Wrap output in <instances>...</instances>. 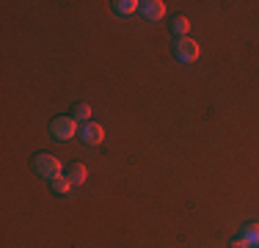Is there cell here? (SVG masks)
<instances>
[{"label": "cell", "mask_w": 259, "mask_h": 248, "mask_svg": "<svg viewBox=\"0 0 259 248\" xmlns=\"http://www.w3.org/2000/svg\"><path fill=\"white\" fill-rule=\"evenodd\" d=\"M80 138H83V144H89V146H100L105 141V130L94 121H85L83 127H80Z\"/></svg>", "instance_id": "cell-3"}, {"label": "cell", "mask_w": 259, "mask_h": 248, "mask_svg": "<svg viewBox=\"0 0 259 248\" xmlns=\"http://www.w3.org/2000/svg\"><path fill=\"white\" fill-rule=\"evenodd\" d=\"M72 190V182H69V177H58V179H53V193H58V196H66Z\"/></svg>", "instance_id": "cell-11"}, {"label": "cell", "mask_w": 259, "mask_h": 248, "mask_svg": "<svg viewBox=\"0 0 259 248\" xmlns=\"http://www.w3.org/2000/svg\"><path fill=\"white\" fill-rule=\"evenodd\" d=\"M188 30H190L188 17H174V20H171V33H174V36H180V39H188Z\"/></svg>", "instance_id": "cell-8"}, {"label": "cell", "mask_w": 259, "mask_h": 248, "mask_svg": "<svg viewBox=\"0 0 259 248\" xmlns=\"http://www.w3.org/2000/svg\"><path fill=\"white\" fill-rule=\"evenodd\" d=\"M199 45H196L193 39H180L177 42V58L182 61V64H193L196 58H199Z\"/></svg>", "instance_id": "cell-4"}, {"label": "cell", "mask_w": 259, "mask_h": 248, "mask_svg": "<svg viewBox=\"0 0 259 248\" xmlns=\"http://www.w3.org/2000/svg\"><path fill=\"white\" fill-rule=\"evenodd\" d=\"M50 130H53L55 141H69L77 135V121L72 116H58V119H53Z\"/></svg>", "instance_id": "cell-2"}, {"label": "cell", "mask_w": 259, "mask_h": 248, "mask_svg": "<svg viewBox=\"0 0 259 248\" xmlns=\"http://www.w3.org/2000/svg\"><path fill=\"white\" fill-rule=\"evenodd\" d=\"M141 14H144L146 20H163L165 17V3L163 0H146V3H141Z\"/></svg>", "instance_id": "cell-5"}, {"label": "cell", "mask_w": 259, "mask_h": 248, "mask_svg": "<svg viewBox=\"0 0 259 248\" xmlns=\"http://www.w3.org/2000/svg\"><path fill=\"white\" fill-rule=\"evenodd\" d=\"M232 248H248V243H245L243 237H234V240H232Z\"/></svg>", "instance_id": "cell-12"}, {"label": "cell", "mask_w": 259, "mask_h": 248, "mask_svg": "<svg viewBox=\"0 0 259 248\" xmlns=\"http://www.w3.org/2000/svg\"><path fill=\"white\" fill-rule=\"evenodd\" d=\"M72 119L75 121H89L91 119V105L89 102H77L75 110H72Z\"/></svg>", "instance_id": "cell-10"}, {"label": "cell", "mask_w": 259, "mask_h": 248, "mask_svg": "<svg viewBox=\"0 0 259 248\" xmlns=\"http://www.w3.org/2000/svg\"><path fill=\"white\" fill-rule=\"evenodd\" d=\"M33 171L53 182V179L61 177V160L55 157V154H39V157L33 160Z\"/></svg>", "instance_id": "cell-1"}, {"label": "cell", "mask_w": 259, "mask_h": 248, "mask_svg": "<svg viewBox=\"0 0 259 248\" xmlns=\"http://www.w3.org/2000/svg\"><path fill=\"white\" fill-rule=\"evenodd\" d=\"M66 177H69V182H72V185H83V182H85V177H89V171H85V166H83V163H72V166H69V171H66Z\"/></svg>", "instance_id": "cell-6"}, {"label": "cell", "mask_w": 259, "mask_h": 248, "mask_svg": "<svg viewBox=\"0 0 259 248\" xmlns=\"http://www.w3.org/2000/svg\"><path fill=\"white\" fill-rule=\"evenodd\" d=\"M113 9L116 14H133V11H141V3L138 0H116Z\"/></svg>", "instance_id": "cell-9"}, {"label": "cell", "mask_w": 259, "mask_h": 248, "mask_svg": "<svg viewBox=\"0 0 259 248\" xmlns=\"http://www.w3.org/2000/svg\"><path fill=\"white\" fill-rule=\"evenodd\" d=\"M240 237L248 243V248H259V223H248V226H243V234Z\"/></svg>", "instance_id": "cell-7"}]
</instances>
